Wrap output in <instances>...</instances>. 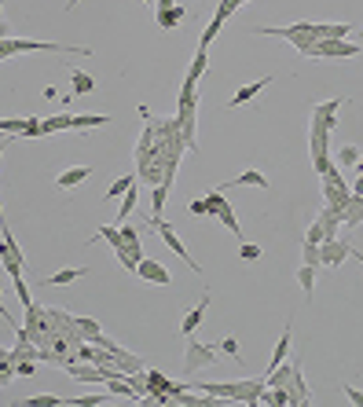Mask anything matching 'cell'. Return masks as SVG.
I'll list each match as a JSON object with an SVG mask.
<instances>
[{
	"mask_svg": "<svg viewBox=\"0 0 363 407\" xmlns=\"http://www.w3.org/2000/svg\"><path fill=\"white\" fill-rule=\"evenodd\" d=\"M154 23L162 34H169V30H176L180 23H187V8L184 4H173V8H154Z\"/></svg>",
	"mask_w": 363,
	"mask_h": 407,
	"instance_id": "cell-11",
	"label": "cell"
},
{
	"mask_svg": "<svg viewBox=\"0 0 363 407\" xmlns=\"http://www.w3.org/2000/svg\"><path fill=\"white\" fill-rule=\"evenodd\" d=\"M209 301H213V290H206V294H202V301L184 312V323H180V334H184V338H191L202 327V319H206V312H209Z\"/></svg>",
	"mask_w": 363,
	"mask_h": 407,
	"instance_id": "cell-9",
	"label": "cell"
},
{
	"mask_svg": "<svg viewBox=\"0 0 363 407\" xmlns=\"http://www.w3.org/2000/svg\"><path fill=\"white\" fill-rule=\"evenodd\" d=\"M246 4H250V0H242V8H246Z\"/></svg>",
	"mask_w": 363,
	"mask_h": 407,
	"instance_id": "cell-49",
	"label": "cell"
},
{
	"mask_svg": "<svg viewBox=\"0 0 363 407\" xmlns=\"http://www.w3.org/2000/svg\"><path fill=\"white\" fill-rule=\"evenodd\" d=\"M242 184H246V187H264V191H268V187H272V180L264 176L261 169H242L239 176H231L228 184H220V191H228V187H242Z\"/></svg>",
	"mask_w": 363,
	"mask_h": 407,
	"instance_id": "cell-12",
	"label": "cell"
},
{
	"mask_svg": "<svg viewBox=\"0 0 363 407\" xmlns=\"http://www.w3.org/2000/svg\"><path fill=\"white\" fill-rule=\"evenodd\" d=\"M220 19H209V26L206 30H202V40H198V48H209L213 45V40H217V34H220Z\"/></svg>",
	"mask_w": 363,
	"mask_h": 407,
	"instance_id": "cell-32",
	"label": "cell"
},
{
	"mask_svg": "<svg viewBox=\"0 0 363 407\" xmlns=\"http://www.w3.org/2000/svg\"><path fill=\"white\" fill-rule=\"evenodd\" d=\"M67 128H73V114H56L40 121V136H56V132H67Z\"/></svg>",
	"mask_w": 363,
	"mask_h": 407,
	"instance_id": "cell-22",
	"label": "cell"
},
{
	"mask_svg": "<svg viewBox=\"0 0 363 407\" xmlns=\"http://www.w3.org/2000/svg\"><path fill=\"white\" fill-rule=\"evenodd\" d=\"M206 217H217L224 228H228L231 235H239V242H242V224H239V217H235V206L224 198L220 187H213L209 195H206Z\"/></svg>",
	"mask_w": 363,
	"mask_h": 407,
	"instance_id": "cell-2",
	"label": "cell"
},
{
	"mask_svg": "<svg viewBox=\"0 0 363 407\" xmlns=\"http://www.w3.org/2000/svg\"><path fill=\"white\" fill-rule=\"evenodd\" d=\"M301 264H316L319 268V246L316 242H301Z\"/></svg>",
	"mask_w": 363,
	"mask_h": 407,
	"instance_id": "cell-34",
	"label": "cell"
},
{
	"mask_svg": "<svg viewBox=\"0 0 363 407\" xmlns=\"http://www.w3.org/2000/svg\"><path fill=\"white\" fill-rule=\"evenodd\" d=\"M70 89H73V95H89V92L99 89V81L84 70H70Z\"/></svg>",
	"mask_w": 363,
	"mask_h": 407,
	"instance_id": "cell-20",
	"label": "cell"
},
{
	"mask_svg": "<svg viewBox=\"0 0 363 407\" xmlns=\"http://www.w3.org/2000/svg\"><path fill=\"white\" fill-rule=\"evenodd\" d=\"M15 283V294H19V301L23 305H34V294H30V286L23 283V275H19V279H12Z\"/></svg>",
	"mask_w": 363,
	"mask_h": 407,
	"instance_id": "cell-37",
	"label": "cell"
},
{
	"mask_svg": "<svg viewBox=\"0 0 363 407\" xmlns=\"http://www.w3.org/2000/svg\"><path fill=\"white\" fill-rule=\"evenodd\" d=\"M132 184H136V176H117V180H114V184H110V187H106V195H103V198H106V202L121 198V195H125V191H129Z\"/></svg>",
	"mask_w": 363,
	"mask_h": 407,
	"instance_id": "cell-29",
	"label": "cell"
},
{
	"mask_svg": "<svg viewBox=\"0 0 363 407\" xmlns=\"http://www.w3.org/2000/svg\"><path fill=\"white\" fill-rule=\"evenodd\" d=\"M0 15H4V0H0Z\"/></svg>",
	"mask_w": 363,
	"mask_h": 407,
	"instance_id": "cell-47",
	"label": "cell"
},
{
	"mask_svg": "<svg viewBox=\"0 0 363 407\" xmlns=\"http://www.w3.org/2000/svg\"><path fill=\"white\" fill-rule=\"evenodd\" d=\"M136 275L147 283H158V286H173V275H169V268L162 261H151V257H143L140 268H136Z\"/></svg>",
	"mask_w": 363,
	"mask_h": 407,
	"instance_id": "cell-10",
	"label": "cell"
},
{
	"mask_svg": "<svg viewBox=\"0 0 363 407\" xmlns=\"http://www.w3.org/2000/svg\"><path fill=\"white\" fill-rule=\"evenodd\" d=\"M147 224H151V228H158V231H162L165 246H169V250H173L176 257H184V264L191 268V272H198V275H202V264L195 261V257H191V250L184 246V239H180V235H176V228H173V224H165L162 217H147Z\"/></svg>",
	"mask_w": 363,
	"mask_h": 407,
	"instance_id": "cell-4",
	"label": "cell"
},
{
	"mask_svg": "<svg viewBox=\"0 0 363 407\" xmlns=\"http://www.w3.org/2000/svg\"><path fill=\"white\" fill-rule=\"evenodd\" d=\"M356 56L360 45H352V40H316L305 59H356Z\"/></svg>",
	"mask_w": 363,
	"mask_h": 407,
	"instance_id": "cell-5",
	"label": "cell"
},
{
	"mask_svg": "<svg viewBox=\"0 0 363 407\" xmlns=\"http://www.w3.org/2000/svg\"><path fill=\"white\" fill-rule=\"evenodd\" d=\"M23 404L26 407H62L67 400H62V396H51V393H37V396H26Z\"/></svg>",
	"mask_w": 363,
	"mask_h": 407,
	"instance_id": "cell-28",
	"label": "cell"
},
{
	"mask_svg": "<svg viewBox=\"0 0 363 407\" xmlns=\"http://www.w3.org/2000/svg\"><path fill=\"white\" fill-rule=\"evenodd\" d=\"M272 81H275V78H261V81H250V84H242V89H239V92H235L231 100H228V106L235 111V106H242V103L257 100V95H261V89H268Z\"/></svg>",
	"mask_w": 363,
	"mask_h": 407,
	"instance_id": "cell-13",
	"label": "cell"
},
{
	"mask_svg": "<svg viewBox=\"0 0 363 407\" xmlns=\"http://www.w3.org/2000/svg\"><path fill=\"white\" fill-rule=\"evenodd\" d=\"M26 125H30L26 114H19V117H0V132H4V136H23Z\"/></svg>",
	"mask_w": 363,
	"mask_h": 407,
	"instance_id": "cell-24",
	"label": "cell"
},
{
	"mask_svg": "<svg viewBox=\"0 0 363 407\" xmlns=\"http://www.w3.org/2000/svg\"><path fill=\"white\" fill-rule=\"evenodd\" d=\"M352 195H356V198L363 195V173H356V180H352Z\"/></svg>",
	"mask_w": 363,
	"mask_h": 407,
	"instance_id": "cell-40",
	"label": "cell"
},
{
	"mask_svg": "<svg viewBox=\"0 0 363 407\" xmlns=\"http://www.w3.org/2000/svg\"><path fill=\"white\" fill-rule=\"evenodd\" d=\"M81 275H89V268H62V272H51L40 286H70V283H78Z\"/></svg>",
	"mask_w": 363,
	"mask_h": 407,
	"instance_id": "cell-18",
	"label": "cell"
},
{
	"mask_svg": "<svg viewBox=\"0 0 363 407\" xmlns=\"http://www.w3.org/2000/svg\"><path fill=\"white\" fill-rule=\"evenodd\" d=\"M356 173H363V154H360V162H356Z\"/></svg>",
	"mask_w": 363,
	"mask_h": 407,
	"instance_id": "cell-45",
	"label": "cell"
},
{
	"mask_svg": "<svg viewBox=\"0 0 363 407\" xmlns=\"http://www.w3.org/2000/svg\"><path fill=\"white\" fill-rule=\"evenodd\" d=\"M8 140H12V136H8ZM8 140L0 143V158H4V151H8ZM0 228H8V220H4V209H0Z\"/></svg>",
	"mask_w": 363,
	"mask_h": 407,
	"instance_id": "cell-41",
	"label": "cell"
},
{
	"mask_svg": "<svg viewBox=\"0 0 363 407\" xmlns=\"http://www.w3.org/2000/svg\"><path fill=\"white\" fill-rule=\"evenodd\" d=\"M239 257H242L246 264H257L261 257H264V250H261L257 242H239Z\"/></svg>",
	"mask_w": 363,
	"mask_h": 407,
	"instance_id": "cell-30",
	"label": "cell"
},
{
	"mask_svg": "<svg viewBox=\"0 0 363 407\" xmlns=\"http://www.w3.org/2000/svg\"><path fill=\"white\" fill-rule=\"evenodd\" d=\"M89 176H92V165H70V169H62V173L56 176V187L70 191V187L84 184V180H89Z\"/></svg>",
	"mask_w": 363,
	"mask_h": 407,
	"instance_id": "cell-14",
	"label": "cell"
},
{
	"mask_svg": "<svg viewBox=\"0 0 363 407\" xmlns=\"http://www.w3.org/2000/svg\"><path fill=\"white\" fill-rule=\"evenodd\" d=\"M352 257H356V261L363 264V250H356V246H352Z\"/></svg>",
	"mask_w": 363,
	"mask_h": 407,
	"instance_id": "cell-44",
	"label": "cell"
},
{
	"mask_svg": "<svg viewBox=\"0 0 363 407\" xmlns=\"http://www.w3.org/2000/svg\"><path fill=\"white\" fill-rule=\"evenodd\" d=\"M140 4H147V8H154V0H140Z\"/></svg>",
	"mask_w": 363,
	"mask_h": 407,
	"instance_id": "cell-46",
	"label": "cell"
},
{
	"mask_svg": "<svg viewBox=\"0 0 363 407\" xmlns=\"http://www.w3.org/2000/svg\"><path fill=\"white\" fill-rule=\"evenodd\" d=\"M360 45H363V30H360Z\"/></svg>",
	"mask_w": 363,
	"mask_h": 407,
	"instance_id": "cell-48",
	"label": "cell"
},
{
	"mask_svg": "<svg viewBox=\"0 0 363 407\" xmlns=\"http://www.w3.org/2000/svg\"><path fill=\"white\" fill-rule=\"evenodd\" d=\"M297 286H301V294L312 301V290H316V264H301V268H297Z\"/></svg>",
	"mask_w": 363,
	"mask_h": 407,
	"instance_id": "cell-23",
	"label": "cell"
},
{
	"mask_svg": "<svg viewBox=\"0 0 363 407\" xmlns=\"http://www.w3.org/2000/svg\"><path fill=\"white\" fill-rule=\"evenodd\" d=\"M341 389H345V396H349L352 404H360V407H363V389H356V385H349V382L341 385Z\"/></svg>",
	"mask_w": 363,
	"mask_h": 407,
	"instance_id": "cell-38",
	"label": "cell"
},
{
	"mask_svg": "<svg viewBox=\"0 0 363 407\" xmlns=\"http://www.w3.org/2000/svg\"><path fill=\"white\" fill-rule=\"evenodd\" d=\"M136 202H140V191H136V184H132V187L121 195V206H117V224H121V220H125V217H129V213L136 209Z\"/></svg>",
	"mask_w": 363,
	"mask_h": 407,
	"instance_id": "cell-27",
	"label": "cell"
},
{
	"mask_svg": "<svg viewBox=\"0 0 363 407\" xmlns=\"http://www.w3.org/2000/svg\"><path fill=\"white\" fill-rule=\"evenodd\" d=\"M206 67H209V48H198V51H195V59H191V67H187L184 84H198V81H202V73H206Z\"/></svg>",
	"mask_w": 363,
	"mask_h": 407,
	"instance_id": "cell-19",
	"label": "cell"
},
{
	"mask_svg": "<svg viewBox=\"0 0 363 407\" xmlns=\"http://www.w3.org/2000/svg\"><path fill=\"white\" fill-rule=\"evenodd\" d=\"M305 242H316V246H323V242H327V231H323V224H319V220H312V224H308V231H305Z\"/></svg>",
	"mask_w": 363,
	"mask_h": 407,
	"instance_id": "cell-33",
	"label": "cell"
},
{
	"mask_svg": "<svg viewBox=\"0 0 363 407\" xmlns=\"http://www.w3.org/2000/svg\"><path fill=\"white\" fill-rule=\"evenodd\" d=\"M37 374V360H19L15 363V378H34Z\"/></svg>",
	"mask_w": 363,
	"mask_h": 407,
	"instance_id": "cell-35",
	"label": "cell"
},
{
	"mask_svg": "<svg viewBox=\"0 0 363 407\" xmlns=\"http://www.w3.org/2000/svg\"><path fill=\"white\" fill-rule=\"evenodd\" d=\"M187 209H191V217H206V198H195Z\"/></svg>",
	"mask_w": 363,
	"mask_h": 407,
	"instance_id": "cell-39",
	"label": "cell"
},
{
	"mask_svg": "<svg viewBox=\"0 0 363 407\" xmlns=\"http://www.w3.org/2000/svg\"><path fill=\"white\" fill-rule=\"evenodd\" d=\"M73 323H78V334H81V341H95V338L103 334V330H99V323H95V319H89V316H78Z\"/></svg>",
	"mask_w": 363,
	"mask_h": 407,
	"instance_id": "cell-26",
	"label": "cell"
},
{
	"mask_svg": "<svg viewBox=\"0 0 363 407\" xmlns=\"http://www.w3.org/2000/svg\"><path fill=\"white\" fill-rule=\"evenodd\" d=\"M110 400H114L110 393H84V396H73V400H67V404H73V407H103Z\"/></svg>",
	"mask_w": 363,
	"mask_h": 407,
	"instance_id": "cell-25",
	"label": "cell"
},
{
	"mask_svg": "<svg viewBox=\"0 0 363 407\" xmlns=\"http://www.w3.org/2000/svg\"><path fill=\"white\" fill-rule=\"evenodd\" d=\"M290 341H294V323L286 319L283 334H279V341H275V352H272V360H268V371H272V367H279V363L290 356Z\"/></svg>",
	"mask_w": 363,
	"mask_h": 407,
	"instance_id": "cell-15",
	"label": "cell"
},
{
	"mask_svg": "<svg viewBox=\"0 0 363 407\" xmlns=\"http://www.w3.org/2000/svg\"><path fill=\"white\" fill-rule=\"evenodd\" d=\"M12 37V23H4V15H0V40Z\"/></svg>",
	"mask_w": 363,
	"mask_h": 407,
	"instance_id": "cell-42",
	"label": "cell"
},
{
	"mask_svg": "<svg viewBox=\"0 0 363 407\" xmlns=\"http://www.w3.org/2000/svg\"><path fill=\"white\" fill-rule=\"evenodd\" d=\"M217 349H220V352H224V356H228V360H242V352H239V341H235V338H224Z\"/></svg>",
	"mask_w": 363,
	"mask_h": 407,
	"instance_id": "cell-36",
	"label": "cell"
},
{
	"mask_svg": "<svg viewBox=\"0 0 363 407\" xmlns=\"http://www.w3.org/2000/svg\"><path fill=\"white\" fill-rule=\"evenodd\" d=\"M0 294H4V290H0ZM0 316H4V323H8V327H12V323H15V319H12V316H8V305H4V297H0Z\"/></svg>",
	"mask_w": 363,
	"mask_h": 407,
	"instance_id": "cell-43",
	"label": "cell"
},
{
	"mask_svg": "<svg viewBox=\"0 0 363 407\" xmlns=\"http://www.w3.org/2000/svg\"><path fill=\"white\" fill-rule=\"evenodd\" d=\"M349 257H352V242L341 239V235H334V239H327L319 246V264H327V268H341Z\"/></svg>",
	"mask_w": 363,
	"mask_h": 407,
	"instance_id": "cell-8",
	"label": "cell"
},
{
	"mask_svg": "<svg viewBox=\"0 0 363 407\" xmlns=\"http://www.w3.org/2000/svg\"><path fill=\"white\" fill-rule=\"evenodd\" d=\"M250 34H257V37H283V40H290V45L301 51V56H308V48L316 45L312 23H290V26H250Z\"/></svg>",
	"mask_w": 363,
	"mask_h": 407,
	"instance_id": "cell-1",
	"label": "cell"
},
{
	"mask_svg": "<svg viewBox=\"0 0 363 407\" xmlns=\"http://www.w3.org/2000/svg\"><path fill=\"white\" fill-rule=\"evenodd\" d=\"M360 147L356 143H345V147H341V151H338V165H356L360 162Z\"/></svg>",
	"mask_w": 363,
	"mask_h": 407,
	"instance_id": "cell-31",
	"label": "cell"
},
{
	"mask_svg": "<svg viewBox=\"0 0 363 407\" xmlns=\"http://www.w3.org/2000/svg\"><path fill=\"white\" fill-rule=\"evenodd\" d=\"M169 191H173V173H165V180H158V184H154V195H151V217H162V206H165Z\"/></svg>",
	"mask_w": 363,
	"mask_h": 407,
	"instance_id": "cell-17",
	"label": "cell"
},
{
	"mask_svg": "<svg viewBox=\"0 0 363 407\" xmlns=\"http://www.w3.org/2000/svg\"><path fill=\"white\" fill-rule=\"evenodd\" d=\"M0 261H4V268H8V275L12 279H19L23 275V250H19V242H15V235L8 231V228H0Z\"/></svg>",
	"mask_w": 363,
	"mask_h": 407,
	"instance_id": "cell-6",
	"label": "cell"
},
{
	"mask_svg": "<svg viewBox=\"0 0 363 407\" xmlns=\"http://www.w3.org/2000/svg\"><path fill=\"white\" fill-rule=\"evenodd\" d=\"M114 117L110 114H73V128L78 132H89V128H103V125H110Z\"/></svg>",
	"mask_w": 363,
	"mask_h": 407,
	"instance_id": "cell-21",
	"label": "cell"
},
{
	"mask_svg": "<svg viewBox=\"0 0 363 407\" xmlns=\"http://www.w3.org/2000/svg\"><path fill=\"white\" fill-rule=\"evenodd\" d=\"M220 356V349L217 345H206V341H198L195 334L187 338V345H184V374H195L202 367H213Z\"/></svg>",
	"mask_w": 363,
	"mask_h": 407,
	"instance_id": "cell-3",
	"label": "cell"
},
{
	"mask_svg": "<svg viewBox=\"0 0 363 407\" xmlns=\"http://www.w3.org/2000/svg\"><path fill=\"white\" fill-rule=\"evenodd\" d=\"M114 363L121 367V374H140V371H147L143 360L136 356V352H125L121 345H114Z\"/></svg>",
	"mask_w": 363,
	"mask_h": 407,
	"instance_id": "cell-16",
	"label": "cell"
},
{
	"mask_svg": "<svg viewBox=\"0 0 363 407\" xmlns=\"http://www.w3.org/2000/svg\"><path fill=\"white\" fill-rule=\"evenodd\" d=\"M345 103H349L345 95H334V100H327V103H316L312 106V128H327V132H334V128H338V111Z\"/></svg>",
	"mask_w": 363,
	"mask_h": 407,
	"instance_id": "cell-7",
	"label": "cell"
}]
</instances>
